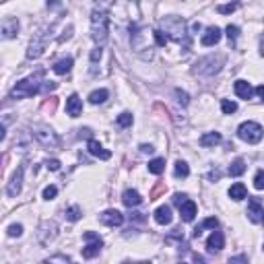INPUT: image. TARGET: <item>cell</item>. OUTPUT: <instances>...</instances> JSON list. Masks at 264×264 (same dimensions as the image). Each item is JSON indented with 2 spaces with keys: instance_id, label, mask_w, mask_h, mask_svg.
<instances>
[{
  "instance_id": "17",
  "label": "cell",
  "mask_w": 264,
  "mask_h": 264,
  "mask_svg": "<svg viewBox=\"0 0 264 264\" xmlns=\"http://www.w3.org/2000/svg\"><path fill=\"white\" fill-rule=\"evenodd\" d=\"M221 41V29L219 27H206L202 38H200V43L204 45V48H211V45L219 43Z\"/></svg>"
},
{
  "instance_id": "44",
  "label": "cell",
  "mask_w": 264,
  "mask_h": 264,
  "mask_svg": "<svg viewBox=\"0 0 264 264\" xmlns=\"http://www.w3.org/2000/svg\"><path fill=\"white\" fill-rule=\"evenodd\" d=\"M186 198H188L186 194H180V192H178V194H174V204H176V206H180V204H182L184 200H186Z\"/></svg>"
},
{
  "instance_id": "27",
  "label": "cell",
  "mask_w": 264,
  "mask_h": 264,
  "mask_svg": "<svg viewBox=\"0 0 264 264\" xmlns=\"http://www.w3.org/2000/svg\"><path fill=\"white\" fill-rule=\"evenodd\" d=\"M221 143V134L219 132H206L200 136V145L202 147H215Z\"/></svg>"
},
{
  "instance_id": "31",
  "label": "cell",
  "mask_w": 264,
  "mask_h": 264,
  "mask_svg": "<svg viewBox=\"0 0 264 264\" xmlns=\"http://www.w3.org/2000/svg\"><path fill=\"white\" fill-rule=\"evenodd\" d=\"M101 54H103V48H101V45H97V48L91 52V68H89L91 75H97V62L101 60Z\"/></svg>"
},
{
  "instance_id": "16",
  "label": "cell",
  "mask_w": 264,
  "mask_h": 264,
  "mask_svg": "<svg viewBox=\"0 0 264 264\" xmlns=\"http://www.w3.org/2000/svg\"><path fill=\"white\" fill-rule=\"evenodd\" d=\"M66 113L71 118H78L83 113V99L78 97L76 93H73L71 97L66 99Z\"/></svg>"
},
{
  "instance_id": "45",
  "label": "cell",
  "mask_w": 264,
  "mask_h": 264,
  "mask_svg": "<svg viewBox=\"0 0 264 264\" xmlns=\"http://www.w3.org/2000/svg\"><path fill=\"white\" fill-rule=\"evenodd\" d=\"M141 153L153 155V153H155V147H153V145H141Z\"/></svg>"
},
{
  "instance_id": "11",
  "label": "cell",
  "mask_w": 264,
  "mask_h": 264,
  "mask_svg": "<svg viewBox=\"0 0 264 264\" xmlns=\"http://www.w3.org/2000/svg\"><path fill=\"white\" fill-rule=\"evenodd\" d=\"M56 235H58V225H56V221H43L38 229V239L41 246H48L50 242H54Z\"/></svg>"
},
{
  "instance_id": "47",
  "label": "cell",
  "mask_w": 264,
  "mask_h": 264,
  "mask_svg": "<svg viewBox=\"0 0 264 264\" xmlns=\"http://www.w3.org/2000/svg\"><path fill=\"white\" fill-rule=\"evenodd\" d=\"M256 95H258L260 99H264V85H260V87H256Z\"/></svg>"
},
{
  "instance_id": "30",
  "label": "cell",
  "mask_w": 264,
  "mask_h": 264,
  "mask_svg": "<svg viewBox=\"0 0 264 264\" xmlns=\"http://www.w3.org/2000/svg\"><path fill=\"white\" fill-rule=\"evenodd\" d=\"M110 97V91L108 89H97V91H93V93L89 95V101L93 103V106H97V103H103Z\"/></svg>"
},
{
  "instance_id": "21",
  "label": "cell",
  "mask_w": 264,
  "mask_h": 264,
  "mask_svg": "<svg viewBox=\"0 0 264 264\" xmlns=\"http://www.w3.org/2000/svg\"><path fill=\"white\" fill-rule=\"evenodd\" d=\"M122 202L128 206V209H134V206H139L143 202V196L136 190L128 188V190H124V194H122Z\"/></svg>"
},
{
  "instance_id": "24",
  "label": "cell",
  "mask_w": 264,
  "mask_h": 264,
  "mask_svg": "<svg viewBox=\"0 0 264 264\" xmlns=\"http://www.w3.org/2000/svg\"><path fill=\"white\" fill-rule=\"evenodd\" d=\"M171 219H174V217H171V209H169L167 204L159 206V209L155 211V221H157L159 225H169Z\"/></svg>"
},
{
  "instance_id": "10",
  "label": "cell",
  "mask_w": 264,
  "mask_h": 264,
  "mask_svg": "<svg viewBox=\"0 0 264 264\" xmlns=\"http://www.w3.org/2000/svg\"><path fill=\"white\" fill-rule=\"evenodd\" d=\"M83 239L87 242V246L83 248V258H95L97 254H99V250H101V246H103V242H101V237L97 235V233H93V231H85L83 233Z\"/></svg>"
},
{
  "instance_id": "32",
  "label": "cell",
  "mask_w": 264,
  "mask_h": 264,
  "mask_svg": "<svg viewBox=\"0 0 264 264\" xmlns=\"http://www.w3.org/2000/svg\"><path fill=\"white\" fill-rule=\"evenodd\" d=\"M174 174H176V178H188V176H190V167H188V163H186V161H176Z\"/></svg>"
},
{
  "instance_id": "43",
  "label": "cell",
  "mask_w": 264,
  "mask_h": 264,
  "mask_svg": "<svg viewBox=\"0 0 264 264\" xmlns=\"http://www.w3.org/2000/svg\"><path fill=\"white\" fill-rule=\"evenodd\" d=\"M45 262H48V264H50V262H64V264H66V262H71V258L64 256V254H58V256H50Z\"/></svg>"
},
{
  "instance_id": "29",
  "label": "cell",
  "mask_w": 264,
  "mask_h": 264,
  "mask_svg": "<svg viewBox=\"0 0 264 264\" xmlns=\"http://www.w3.org/2000/svg\"><path fill=\"white\" fill-rule=\"evenodd\" d=\"M149 171H151L153 176H161L163 174V169H165V159H153V161H149Z\"/></svg>"
},
{
  "instance_id": "15",
  "label": "cell",
  "mask_w": 264,
  "mask_h": 264,
  "mask_svg": "<svg viewBox=\"0 0 264 264\" xmlns=\"http://www.w3.org/2000/svg\"><path fill=\"white\" fill-rule=\"evenodd\" d=\"M21 186H23V167H17V171L13 174V178H10L8 186H6V194L10 198H15L21 194Z\"/></svg>"
},
{
  "instance_id": "12",
  "label": "cell",
  "mask_w": 264,
  "mask_h": 264,
  "mask_svg": "<svg viewBox=\"0 0 264 264\" xmlns=\"http://www.w3.org/2000/svg\"><path fill=\"white\" fill-rule=\"evenodd\" d=\"M99 221L106 225V227H120L124 223V215L116 209H108L99 215Z\"/></svg>"
},
{
  "instance_id": "25",
  "label": "cell",
  "mask_w": 264,
  "mask_h": 264,
  "mask_svg": "<svg viewBox=\"0 0 264 264\" xmlns=\"http://www.w3.org/2000/svg\"><path fill=\"white\" fill-rule=\"evenodd\" d=\"M71 68H73V58L71 56H66V58H60L58 62L54 64V73L56 75H68L71 73Z\"/></svg>"
},
{
  "instance_id": "33",
  "label": "cell",
  "mask_w": 264,
  "mask_h": 264,
  "mask_svg": "<svg viewBox=\"0 0 264 264\" xmlns=\"http://www.w3.org/2000/svg\"><path fill=\"white\" fill-rule=\"evenodd\" d=\"M221 110H223L225 116H231V113L237 112V103L231 101V99H223V101H221Z\"/></svg>"
},
{
  "instance_id": "4",
  "label": "cell",
  "mask_w": 264,
  "mask_h": 264,
  "mask_svg": "<svg viewBox=\"0 0 264 264\" xmlns=\"http://www.w3.org/2000/svg\"><path fill=\"white\" fill-rule=\"evenodd\" d=\"M43 87V71H38L29 76H25L23 81H19L13 89H10V99H25L38 95Z\"/></svg>"
},
{
  "instance_id": "9",
  "label": "cell",
  "mask_w": 264,
  "mask_h": 264,
  "mask_svg": "<svg viewBox=\"0 0 264 264\" xmlns=\"http://www.w3.org/2000/svg\"><path fill=\"white\" fill-rule=\"evenodd\" d=\"M45 45H48V31H38L36 36L31 38V41H29V48H27V58L29 60H36V58H39V56L43 54V50H45Z\"/></svg>"
},
{
  "instance_id": "5",
  "label": "cell",
  "mask_w": 264,
  "mask_h": 264,
  "mask_svg": "<svg viewBox=\"0 0 264 264\" xmlns=\"http://www.w3.org/2000/svg\"><path fill=\"white\" fill-rule=\"evenodd\" d=\"M108 25H110V13L95 8L91 13V39L97 45H103L108 41Z\"/></svg>"
},
{
  "instance_id": "41",
  "label": "cell",
  "mask_w": 264,
  "mask_h": 264,
  "mask_svg": "<svg viewBox=\"0 0 264 264\" xmlns=\"http://www.w3.org/2000/svg\"><path fill=\"white\" fill-rule=\"evenodd\" d=\"M176 95H178V101L182 103V106H188V103H190V97H188V93H184V91L176 89Z\"/></svg>"
},
{
  "instance_id": "38",
  "label": "cell",
  "mask_w": 264,
  "mask_h": 264,
  "mask_svg": "<svg viewBox=\"0 0 264 264\" xmlns=\"http://www.w3.org/2000/svg\"><path fill=\"white\" fill-rule=\"evenodd\" d=\"M254 188L256 190H264V169H258L254 176Z\"/></svg>"
},
{
  "instance_id": "40",
  "label": "cell",
  "mask_w": 264,
  "mask_h": 264,
  "mask_svg": "<svg viewBox=\"0 0 264 264\" xmlns=\"http://www.w3.org/2000/svg\"><path fill=\"white\" fill-rule=\"evenodd\" d=\"M8 235L10 237H21V233H23V225H19V223H13V225H8Z\"/></svg>"
},
{
  "instance_id": "50",
  "label": "cell",
  "mask_w": 264,
  "mask_h": 264,
  "mask_svg": "<svg viewBox=\"0 0 264 264\" xmlns=\"http://www.w3.org/2000/svg\"><path fill=\"white\" fill-rule=\"evenodd\" d=\"M260 54L264 56V33H262V36H260Z\"/></svg>"
},
{
  "instance_id": "48",
  "label": "cell",
  "mask_w": 264,
  "mask_h": 264,
  "mask_svg": "<svg viewBox=\"0 0 264 264\" xmlns=\"http://www.w3.org/2000/svg\"><path fill=\"white\" fill-rule=\"evenodd\" d=\"M209 178H211V180H219V178H221V174H219V171H211Z\"/></svg>"
},
{
  "instance_id": "39",
  "label": "cell",
  "mask_w": 264,
  "mask_h": 264,
  "mask_svg": "<svg viewBox=\"0 0 264 264\" xmlns=\"http://www.w3.org/2000/svg\"><path fill=\"white\" fill-rule=\"evenodd\" d=\"M56 194H58V188L56 186H45L43 188V200H54Z\"/></svg>"
},
{
  "instance_id": "1",
  "label": "cell",
  "mask_w": 264,
  "mask_h": 264,
  "mask_svg": "<svg viewBox=\"0 0 264 264\" xmlns=\"http://www.w3.org/2000/svg\"><path fill=\"white\" fill-rule=\"evenodd\" d=\"M110 21L118 29L134 31L141 21V4L139 0H113L110 6Z\"/></svg>"
},
{
  "instance_id": "7",
  "label": "cell",
  "mask_w": 264,
  "mask_h": 264,
  "mask_svg": "<svg viewBox=\"0 0 264 264\" xmlns=\"http://www.w3.org/2000/svg\"><path fill=\"white\" fill-rule=\"evenodd\" d=\"M225 58L223 56H204V58L198 60V64L194 66V75H200V76H213L221 71Z\"/></svg>"
},
{
  "instance_id": "34",
  "label": "cell",
  "mask_w": 264,
  "mask_h": 264,
  "mask_svg": "<svg viewBox=\"0 0 264 264\" xmlns=\"http://www.w3.org/2000/svg\"><path fill=\"white\" fill-rule=\"evenodd\" d=\"M132 122H134V118H132L130 112H122L118 116V126L120 128H128V126H132Z\"/></svg>"
},
{
  "instance_id": "22",
  "label": "cell",
  "mask_w": 264,
  "mask_h": 264,
  "mask_svg": "<svg viewBox=\"0 0 264 264\" xmlns=\"http://www.w3.org/2000/svg\"><path fill=\"white\" fill-rule=\"evenodd\" d=\"M235 95L239 99H252V95H254V89L250 87L248 81H235Z\"/></svg>"
},
{
  "instance_id": "18",
  "label": "cell",
  "mask_w": 264,
  "mask_h": 264,
  "mask_svg": "<svg viewBox=\"0 0 264 264\" xmlns=\"http://www.w3.org/2000/svg\"><path fill=\"white\" fill-rule=\"evenodd\" d=\"M87 149H89L91 155L97 157V159H101V161H108V159L112 157V153L108 151V149H103V145H101L99 141H95V139H89V141H87Z\"/></svg>"
},
{
  "instance_id": "36",
  "label": "cell",
  "mask_w": 264,
  "mask_h": 264,
  "mask_svg": "<svg viewBox=\"0 0 264 264\" xmlns=\"http://www.w3.org/2000/svg\"><path fill=\"white\" fill-rule=\"evenodd\" d=\"M81 215H83V211L78 209V206H68L66 209V219L68 221H78L81 219Z\"/></svg>"
},
{
  "instance_id": "3",
  "label": "cell",
  "mask_w": 264,
  "mask_h": 264,
  "mask_svg": "<svg viewBox=\"0 0 264 264\" xmlns=\"http://www.w3.org/2000/svg\"><path fill=\"white\" fill-rule=\"evenodd\" d=\"M159 31L167 38V41H174V43L184 45V48H190V33L186 27V21L182 17H174V15L163 17L161 23H159Z\"/></svg>"
},
{
  "instance_id": "37",
  "label": "cell",
  "mask_w": 264,
  "mask_h": 264,
  "mask_svg": "<svg viewBox=\"0 0 264 264\" xmlns=\"http://www.w3.org/2000/svg\"><path fill=\"white\" fill-rule=\"evenodd\" d=\"M239 8V2H229V4H221V6H217V10H219L221 15H231L233 10Z\"/></svg>"
},
{
  "instance_id": "2",
  "label": "cell",
  "mask_w": 264,
  "mask_h": 264,
  "mask_svg": "<svg viewBox=\"0 0 264 264\" xmlns=\"http://www.w3.org/2000/svg\"><path fill=\"white\" fill-rule=\"evenodd\" d=\"M159 45L157 39V31L151 27H136L132 31L130 38V48L132 52L143 60H153L155 58V50Z\"/></svg>"
},
{
  "instance_id": "6",
  "label": "cell",
  "mask_w": 264,
  "mask_h": 264,
  "mask_svg": "<svg viewBox=\"0 0 264 264\" xmlns=\"http://www.w3.org/2000/svg\"><path fill=\"white\" fill-rule=\"evenodd\" d=\"M31 134L36 136V141L45 149H58L60 147V136L45 124H33L31 126Z\"/></svg>"
},
{
  "instance_id": "51",
  "label": "cell",
  "mask_w": 264,
  "mask_h": 264,
  "mask_svg": "<svg viewBox=\"0 0 264 264\" xmlns=\"http://www.w3.org/2000/svg\"><path fill=\"white\" fill-rule=\"evenodd\" d=\"M262 250H264V246H262Z\"/></svg>"
},
{
  "instance_id": "13",
  "label": "cell",
  "mask_w": 264,
  "mask_h": 264,
  "mask_svg": "<svg viewBox=\"0 0 264 264\" xmlns=\"http://www.w3.org/2000/svg\"><path fill=\"white\" fill-rule=\"evenodd\" d=\"M248 219L252 223H256V225L264 223V206L260 204L258 198H250V202H248Z\"/></svg>"
},
{
  "instance_id": "20",
  "label": "cell",
  "mask_w": 264,
  "mask_h": 264,
  "mask_svg": "<svg viewBox=\"0 0 264 264\" xmlns=\"http://www.w3.org/2000/svg\"><path fill=\"white\" fill-rule=\"evenodd\" d=\"M225 246V237L221 231H215L213 229V233L209 235V239H206V248H209V252H221Z\"/></svg>"
},
{
  "instance_id": "26",
  "label": "cell",
  "mask_w": 264,
  "mask_h": 264,
  "mask_svg": "<svg viewBox=\"0 0 264 264\" xmlns=\"http://www.w3.org/2000/svg\"><path fill=\"white\" fill-rule=\"evenodd\" d=\"M217 227H219V221H217L215 217H209V219H204V221H202V223H200L196 229H194V233H192V235L198 239V237L202 235V231H204V229H217Z\"/></svg>"
},
{
  "instance_id": "28",
  "label": "cell",
  "mask_w": 264,
  "mask_h": 264,
  "mask_svg": "<svg viewBox=\"0 0 264 264\" xmlns=\"http://www.w3.org/2000/svg\"><path fill=\"white\" fill-rule=\"evenodd\" d=\"M244 171H246V161H244L242 157H237L235 161L229 165V176H233V178H239Z\"/></svg>"
},
{
  "instance_id": "8",
  "label": "cell",
  "mask_w": 264,
  "mask_h": 264,
  "mask_svg": "<svg viewBox=\"0 0 264 264\" xmlns=\"http://www.w3.org/2000/svg\"><path fill=\"white\" fill-rule=\"evenodd\" d=\"M262 134H264V130H262V126L258 124V122H244V124H239V128H237V136L242 141H246L248 145H256V143H260L262 141Z\"/></svg>"
},
{
  "instance_id": "23",
  "label": "cell",
  "mask_w": 264,
  "mask_h": 264,
  "mask_svg": "<svg viewBox=\"0 0 264 264\" xmlns=\"http://www.w3.org/2000/svg\"><path fill=\"white\" fill-rule=\"evenodd\" d=\"M229 198L235 200V202L248 198V190H246V186H244L242 182H237V184H233V186L229 188Z\"/></svg>"
},
{
  "instance_id": "14",
  "label": "cell",
  "mask_w": 264,
  "mask_h": 264,
  "mask_svg": "<svg viewBox=\"0 0 264 264\" xmlns=\"http://www.w3.org/2000/svg\"><path fill=\"white\" fill-rule=\"evenodd\" d=\"M0 31H2V39H13V38H17V33H19V19H15V17H4Z\"/></svg>"
},
{
  "instance_id": "49",
  "label": "cell",
  "mask_w": 264,
  "mask_h": 264,
  "mask_svg": "<svg viewBox=\"0 0 264 264\" xmlns=\"http://www.w3.org/2000/svg\"><path fill=\"white\" fill-rule=\"evenodd\" d=\"M231 262H248V258L246 256H235V258H231Z\"/></svg>"
},
{
  "instance_id": "35",
  "label": "cell",
  "mask_w": 264,
  "mask_h": 264,
  "mask_svg": "<svg viewBox=\"0 0 264 264\" xmlns=\"http://www.w3.org/2000/svg\"><path fill=\"white\" fill-rule=\"evenodd\" d=\"M225 33H227V39H229V43H231V45H235V41H237V36H239V27H237V25H227Z\"/></svg>"
},
{
  "instance_id": "46",
  "label": "cell",
  "mask_w": 264,
  "mask_h": 264,
  "mask_svg": "<svg viewBox=\"0 0 264 264\" xmlns=\"http://www.w3.org/2000/svg\"><path fill=\"white\" fill-rule=\"evenodd\" d=\"M60 6V0H48V8H58Z\"/></svg>"
},
{
  "instance_id": "19",
  "label": "cell",
  "mask_w": 264,
  "mask_h": 264,
  "mask_svg": "<svg viewBox=\"0 0 264 264\" xmlns=\"http://www.w3.org/2000/svg\"><path fill=\"white\" fill-rule=\"evenodd\" d=\"M178 209H180V217H182V221L184 223H192L194 221V217H196V204H194L192 200H184L180 206H178Z\"/></svg>"
},
{
  "instance_id": "42",
  "label": "cell",
  "mask_w": 264,
  "mask_h": 264,
  "mask_svg": "<svg viewBox=\"0 0 264 264\" xmlns=\"http://www.w3.org/2000/svg\"><path fill=\"white\" fill-rule=\"evenodd\" d=\"M45 167L52 169V171H58L60 169V161L58 159H48V161H45Z\"/></svg>"
}]
</instances>
